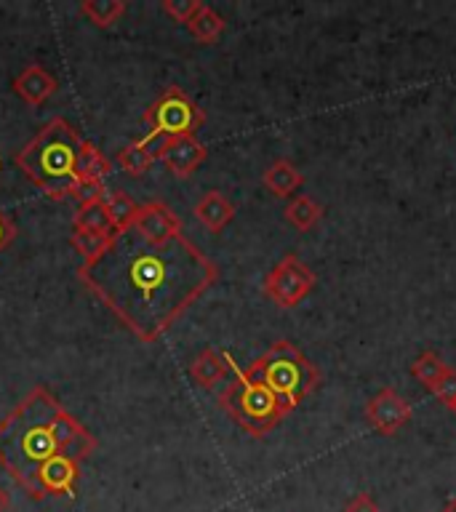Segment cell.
I'll return each mask as SVG.
<instances>
[{"mask_svg":"<svg viewBox=\"0 0 456 512\" xmlns=\"http://www.w3.org/2000/svg\"><path fill=\"white\" fill-rule=\"evenodd\" d=\"M78 278L139 342L152 344L214 286L219 267L184 232L150 243L126 230L80 264Z\"/></svg>","mask_w":456,"mask_h":512,"instance_id":"6da1fadb","label":"cell"},{"mask_svg":"<svg viewBox=\"0 0 456 512\" xmlns=\"http://www.w3.org/2000/svg\"><path fill=\"white\" fill-rule=\"evenodd\" d=\"M94 448V435L43 384L32 387L0 422V467L35 502L46 499L38 475L51 459L67 454L86 462Z\"/></svg>","mask_w":456,"mask_h":512,"instance_id":"7a4b0ae2","label":"cell"},{"mask_svg":"<svg viewBox=\"0 0 456 512\" xmlns=\"http://www.w3.org/2000/svg\"><path fill=\"white\" fill-rule=\"evenodd\" d=\"M83 139L64 118H51L22 150L14 155V163L43 195L51 200H64L78 184V150Z\"/></svg>","mask_w":456,"mask_h":512,"instance_id":"3957f363","label":"cell"},{"mask_svg":"<svg viewBox=\"0 0 456 512\" xmlns=\"http://www.w3.org/2000/svg\"><path fill=\"white\" fill-rule=\"evenodd\" d=\"M254 382L264 384L278 398L280 408L291 414L320 384V371L296 344L288 339L275 342L248 368H243Z\"/></svg>","mask_w":456,"mask_h":512,"instance_id":"277c9868","label":"cell"},{"mask_svg":"<svg viewBox=\"0 0 456 512\" xmlns=\"http://www.w3.org/2000/svg\"><path fill=\"white\" fill-rule=\"evenodd\" d=\"M224 360L230 366L232 382L219 392V406L230 414V419L238 424L240 430L248 432L251 438H264L270 435L286 416L280 408L278 398L272 395L264 384L254 382L243 368L232 360L230 352H224Z\"/></svg>","mask_w":456,"mask_h":512,"instance_id":"5b68a950","label":"cell"},{"mask_svg":"<svg viewBox=\"0 0 456 512\" xmlns=\"http://www.w3.org/2000/svg\"><path fill=\"white\" fill-rule=\"evenodd\" d=\"M142 120L147 126V136L139 139V144L152 147L155 142L160 144L176 136H195V131L206 123V115L182 88L171 86L147 107Z\"/></svg>","mask_w":456,"mask_h":512,"instance_id":"8992f818","label":"cell"},{"mask_svg":"<svg viewBox=\"0 0 456 512\" xmlns=\"http://www.w3.org/2000/svg\"><path fill=\"white\" fill-rule=\"evenodd\" d=\"M312 288H315V272L302 264L296 254L283 256L264 278V294L283 310L299 307L310 296Z\"/></svg>","mask_w":456,"mask_h":512,"instance_id":"52a82bcc","label":"cell"},{"mask_svg":"<svg viewBox=\"0 0 456 512\" xmlns=\"http://www.w3.org/2000/svg\"><path fill=\"white\" fill-rule=\"evenodd\" d=\"M366 419L371 430L379 432V435H395L411 419V403L398 390L382 387L374 398L368 400Z\"/></svg>","mask_w":456,"mask_h":512,"instance_id":"ba28073f","label":"cell"},{"mask_svg":"<svg viewBox=\"0 0 456 512\" xmlns=\"http://www.w3.org/2000/svg\"><path fill=\"white\" fill-rule=\"evenodd\" d=\"M155 158L176 176V179H187L203 166V160L208 158L206 144H200L195 136H176V139H166L158 144Z\"/></svg>","mask_w":456,"mask_h":512,"instance_id":"9c48e42d","label":"cell"},{"mask_svg":"<svg viewBox=\"0 0 456 512\" xmlns=\"http://www.w3.org/2000/svg\"><path fill=\"white\" fill-rule=\"evenodd\" d=\"M131 230H134L136 235H142L144 240H150V243H166V240H171L174 235L182 232V219H179L166 203L152 200V203L139 206Z\"/></svg>","mask_w":456,"mask_h":512,"instance_id":"30bf717a","label":"cell"},{"mask_svg":"<svg viewBox=\"0 0 456 512\" xmlns=\"http://www.w3.org/2000/svg\"><path fill=\"white\" fill-rule=\"evenodd\" d=\"M80 464L83 459L78 456H56L40 470L38 486L43 496H70L75 499V486L80 478Z\"/></svg>","mask_w":456,"mask_h":512,"instance_id":"8fae6325","label":"cell"},{"mask_svg":"<svg viewBox=\"0 0 456 512\" xmlns=\"http://www.w3.org/2000/svg\"><path fill=\"white\" fill-rule=\"evenodd\" d=\"M56 88H59L56 78L46 70V67H40V64L24 67V70L14 78L16 96H19L24 104H30V107H40L43 102H48V99L56 94Z\"/></svg>","mask_w":456,"mask_h":512,"instance_id":"7c38bea8","label":"cell"},{"mask_svg":"<svg viewBox=\"0 0 456 512\" xmlns=\"http://www.w3.org/2000/svg\"><path fill=\"white\" fill-rule=\"evenodd\" d=\"M195 216H198V222L206 227L208 232H222L227 224L235 219V206H232V200L219 190H208L203 198L195 203Z\"/></svg>","mask_w":456,"mask_h":512,"instance_id":"4fadbf2b","label":"cell"},{"mask_svg":"<svg viewBox=\"0 0 456 512\" xmlns=\"http://www.w3.org/2000/svg\"><path fill=\"white\" fill-rule=\"evenodd\" d=\"M227 374H230L227 360H224V355L211 350V347L198 352L190 363L192 382L198 384V387H203V390H211V387H216V384H222L224 379H227Z\"/></svg>","mask_w":456,"mask_h":512,"instance_id":"5bb4252c","label":"cell"},{"mask_svg":"<svg viewBox=\"0 0 456 512\" xmlns=\"http://www.w3.org/2000/svg\"><path fill=\"white\" fill-rule=\"evenodd\" d=\"M264 187L275 195V198H288V195H294L299 187L304 184V176L302 171L291 163V160L280 158L275 160L262 176Z\"/></svg>","mask_w":456,"mask_h":512,"instance_id":"9a60e30c","label":"cell"},{"mask_svg":"<svg viewBox=\"0 0 456 512\" xmlns=\"http://www.w3.org/2000/svg\"><path fill=\"white\" fill-rule=\"evenodd\" d=\"M78 182H104V176H110L112 163L102 155V150L94 142L80 144L78 150Z\"/></svg>","mask_w":456,"mask_h":512,"instance_id":"2e32d148","label":"cell"},{"mask_svg":"<svg viewBox=\"0 0 456 512\" xmlns=\"http://www.w3.org/2000/svg\"><path fill=\"white\" fill-rule=\"evenodd\" d=\"M104 211H107L112 232H126L131 230V224H134L139 203H136L126 190H112L110 195H107V200H104Z\"/></svg>","mask_w":456,"mask_h":512,"instance_id":"e0dca14e","label":"cell"},{"mask_svg":"<svg viewBox=\"0 0 456 512\" xmlns=\"http://www.w3.org/2000/svg\"><path fill=\"white\" fill-rule=\"evenodd\" d=\"M224 27H227V22H224V16L219 14V11H214L211 6H200V11L195 16H192L190 22H187V30H190V35L198 43H203V46H208V43H216L219 40V35L224 32Z\"/></svg>","mask_w":456,"mask_h":512,"instance_id":"ac0fdd59","label":"cell"},{"mask_svg":"<svg viewBox=\"0 0 456 512\" xmlns=\"http://www.w3.org/2000/svg\"><path fill=\"white\" fill-rule=\"evenodd\" d=\"M283 214H286L288 224H294L296 230L307 232L323 219V206L310 195H294Z\"/></svg>","mask_w":456,"mask_h":512,"instance_id":"d6986e66","label":"cell"},{"mask_svg":"<svg viewBox=\"0 0 456 512\" xmlns=\"http://www.w3.org/2000/svg\"><path fill=\"white\" fill-rule=\"evenodd\" d=\"M155 163V152H150L147 147H142L139 142H131L126 144L123 150L115 155V166L128 176H142L147 174Z\"/></svg>","mask_w":456,"mask_h":512,"instance_id":"ffe728a7","label":"cell"},{"mask_svg":"<svg viewBox=\"0 0 456 512\" xmlns=\"http://www.w3.org/2000/svg\"><path fill=\"white\" fill-rule=\"evenodd\" d=\"M80 14L86 16L94 27H112L120 16L126 14V3H120V0H86V3H80Z\"/></svg>","mask_w":456,"mask_h":512,"instance_id":"44dd1931","label":"cell"},{"mask_svg":"<svg viewBox=\"0 0 456 512\" xmlns=\"http://www.w3.org/2000/svg\"><path fill=\"white\" fill-rule=\"evenodd\" d=\"M72 230L99 232V235H112L110 219L104 211V203H94V206H78L75 216H72Z\"/></svg>","mask_w":456,"mask_h":512,"instance_id":"7402d4cb","label":"cell"},{"mask_svg":"<svg viewBox=\"0 0 456 512\" xmlns=\"http://www.w3.org/2000/svg\"><path fill=\"white\" fill-rule=\"evenodd\" d=\"M448 368L451 366H446V363H443V360H440L435 352H422V355H419V358L411 363V374H414L416 379L424 384V387H430L432 390V387H435V384H438L440 379L446 376Z\"/></svg>","mask_w":456,"mask_h":512,"instance_id":"603a6c76","label":"cell"},{"mask_svg":"<svg viewBox=\"0 0 456 512\" xmlns=\"http://www.w3.org/2000/svg\"><path fill=\"white\" fill-rule=\"evenodd\" d=\"M115 235V232H112ZM112 235H99V232H86V230H72L70 243L72 248L83 256V262H91L96 256L102 254L104 248L110 246Z\"/></svg>","mask_w":456,"mask_h":512,"instance_id":"cb8c5ba5","label":"cell"},{"mask_svg":"<svg viewBox=\"0 0 456 512\" xmlns=\"http://www.w3.org/2000/svg\"><path fill=\"white\" fill-rule=\"evenodd\" d=\"M200 0H163L160 3V8H163V14H168L171 19H174L176 24H187L192 19V16L198 14L200 11Z\"/></svg>","mask_w":456,"mask_h":512,"instance_id":"d4e9b609","label":"cell"},{"mask_svg":"<svg viewBox=\"0 0 456 512\" xmlns=\"http://www.w3.org/2000/svg\"><path fill=\"white\" fill-rule=\"evenodd\" d=\"M107 187L104 182H78L72 190V198L78 200L80 206H94V203H104L107 200Z\"/></svg>","mask_w":456,"mask_h":512,"instance_id":"484cf974","label":"cell"},{"mask_svg":"<svg viewBox=\"0 0 456 512\" xmlns=\"http://www.w3.org/2000/svg\"><path fill=\"white\" fill-rule=\"evenodd\" d=\"M432 392H435V398H438L443 406L454 408V403H456V371L454 368H448L446 376H443V379H440V382L432 387Z\"/></svg>","mask_w":456,"mask_h":512,"instance_id":"4316f807","label":"cell"},{"mask_svg":"<svg viewBox=\"0 0 456 512\" xmlns=\"http://www.w3.org/2000/svg\"><path fill=\"white\" fill-rule=\"evenodd\" d=\"M344 512H379V504L374 502V496L366 494V491H360V494H355L350 502H347Z\"/></svg>","mask_w":456,"mask_h":512,"instance_id":"83f0119b","label":"cell"},{"mask_svg":"<svg viewBox=\"0 0 456 512\" xmlns=\"http://www.w3.org/2000/svg\"><path fill=\"white\" fill-rule=\"evenodd\" d=\"M14 235H16L14 222H11V219H8V216L0 211V251H6V248L11 246Z\"/></svg>","mask_w":456,"mask_h":512,"instance_id":"f1b7e54d","label":"cell"},{"mask_svg":"<svg viewBox=\"0 0 456 512\" xmlns=\"http://www.w3.org/2000/svg\"><path fill=\"white\" fill-rule=\"evenodd\" d=\"M8 504H11V496H8L6 488H0V512H6Z\"/></svg>","mask_w":456,"mask_h":512,"instance_id":"f546056e","label":"cell"},{"mask_svg":"<svg viewBox=\"0 0 456 512\" xmlns=\"http://www.w3.org/2000/svg\"><path fill=\"white\" fill-rule=\"evenodd\" d=\"M440 512H456V496H454V499H451V502H448L446 507H443V510H440Z\"/></svg>","mask_w":456,"mask_h":512,"instance_id":"4dcf8cb0","label":"cell"},{"mask_svg":"<svg viewBox=\"0 0 456 512\" xmlns=\"http://www.w3.org/2000/svg\"><path fill=\"white\" fill-rule=\"evenodd\" d=\"M451 411H454V414H456V403H454V408H451Z\"/></svg>","mask_w":456,"mask_h":512,"instance_id":"1f68e13d","label":"cell"}]
</instances>
